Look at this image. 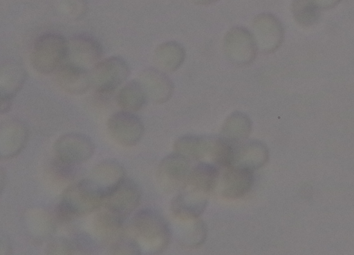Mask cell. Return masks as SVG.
I'll return each mask as SVG.
<instances>
[{
	"instance_id": "6da1fadb",
	"label": "cell",
	"mask_w": 354,
	"mask_h": 255,
	"mask_svg": "<svg viewBox=\"0 0 354 255\" xmlns=\"http://www.w3.org/2000/svg\"><path fill=\"white\" fill-rule=\"evenodd\" d=\"M131 227L142 254H160L170 243V227L164 216L155 209L143 208L138 211L132 218Z\"/></svg>"
},
{
	"instance_id": "7a4b0ae2",
	"label": "cell",
	"mask_w": 354,
	"mask_h": 255,
	"mask_svg": "<svg viewBox=\"0 0 354 255\" xmlns=\"http://www.w3.org/2000/svg\"><path fill=\"white\" fill-rule=\"evenodd\" d=\"M104 195L89 178L81 180L68 186L63 192L57 206V218L63 223L91 214L104 203Z\"/></svg>"
},
{
	"instance_id": "3957f363",
	"label": "cell",
	"mask_w": 354,
	"mask_h": 255,
	"mask_svg": "<svg viewBox=\"0 0 354 255\" xmlns=\"http://www.w3.org/2000/svg\"><path fill=\"white\" fill-rule=\"evenodd\" d=\"M68 39L55 32H46L37 37L30 51V64L38 73H55L66 62Z\"/></svg>"
},
{
	"instance_id": "277c9868",
	"label": "cell",
	"mask_w": 354,
	"mask_h": 255,
	"mask_svg": "<svg viewBox=\"0 0 354 255\" xmlns=\"http://www.w3.org/2000/svg\"><path fill=\"white\" fill-rule=\"evenodd\" d=\"M92 87L102 96H108L121 86L130 75L125 59L111 56L101 59L90 70Z\"/></svg>"
},
{
	"instance_id": "5b68a950",
	"label": "cell",
	"mask_w": 354,
	"mask_h": 255,
	"mask_svg": "<svg viewBox=\"0 0 354 255\" xmlns=\"http://www.w3.org/2000/svg\"><path fill=\"white\" fill-rule=\"evenodd\" d=\"M190 160L175 151L159 163L157 180L161 189L169 193L180 191L185 185L192 167Z\"/></svg>"
},
{
	"instance_id": "8992f818",
	"label": "cell",
	"mask_w": 354,
	"mask_h": 255,
	"mask_svg": "<svg viewBox=\"0 0 354 255\" xmlns=\"http://www.w3.org/2000/svg\"><path fill=\"white\" fill-rule=\"evenodd\" d=\"M223 48L228 59L241 66L252 63L258 50L253 34L241 26L233 27L226 33Z\"/></svg>"
},
{
	"instance_id": "52a82bcc",
	"label": "cell",
	"mask_w": 354,
	"mask_h": 255,
	"mask_svg": "<svg viewBox=\"0 0 354 255\" xmlns=\"http://www.w3.org/2000/svg\"><path fill=\"white\" fill-rule=\"evenodd\" d=\"M141 198L139 185L124 178L105 196L103 206L125 220L138 207Z\"/></svg>"
},
{
	"instance_id": "ba28073f",
	"label": "cell",
	"mask_w": 354,
	"mask_h": 255,
	"mask_svg": "<svg viewBox=\"0 0 354 255\" xmlns=\"http://www.w3.org/2000/svg\"><path fill=\"white\" fill-rule=\"evenodd\" d=\"M103 47L93 36L78 33L68 39L66 62L91 70L102 59Z\"/></svg>"
},
{
	"instance_id": "9c48e42d",
	"label": "cell",
	"mask_w": 354,
	"mask_h": 255,
	"mask_svg": "<svg viewBox=\"0 0 354 255\" xmlns=\"http://www.w3.org/2000/svg\"><path fill=\"white\" fill-rule=\"evenodd\" d=\"M107 129L116 142L125 147H131L139 142L145 131L141 119L133 112L124 110L109 117Z\"/></svg>"
},
{
	"instance_id": "30bf717a",
	"label": "cell",
	"mask_w": 354,
	"mask_h": 255,
	"mask_svg": "<svg viewBox=\"0 0 354 255\" xmlns=\"http://www.w3.org/2000/svg\"><path fill=\"white\" fill-rule=\"evenodd\" d=\"M55 157L73 164L89 160L95 151L92 140L80 133H68L57 138L54 143Z\"/></svg>"
},
{
	"instance_id": "8fae6325",
	"label": "cell",
	"mask_w": 354,
	"mask_h": 255,
	"mask_svg": "<svg viewBox=\"0 0 354 255\" xmlns=\"http://www.w3.org/2000/svg\"><path fill=\"white\" fill-rule=\"evenodd\" d=\"M253 35L258 49L272 53L279 48L283 39V28L277 17L270 13H261L252 22Z\"/></svg>"
},
{
	"instance_id": "7c38bea8",
	"label": "cell",
	"mask_w": 354,
	"mask_h": 255,
	"mask_svg": "<svg viewBox=\"0 0 354 255\" xmlns=\"http://www.w3.org/2000/svg\"><path fill=\"white\" fill-rule=\"evenodd\" d=\"M28 129L21 120L15 118L2 121L0 125V157L8 160L18 155L28 140Z\"/></svg>"
},
{
	"instance_id": "4fadbf2b",
	"label": "cell",
	"mask_w": 354,
	"mask_h": 255,
	"mask_svg": "<svg viewBox=\"0 0 354 255\" xmlns=\"http://www.w3.org/2000/svg\"><path fill=\"white\" fill-rule=\"evenodd\" d=\"M138 80L141 84L148 100L156 104L167 102L174 93V84L162 70L155 68L142 70Z\"/></svg>"
},
{
	"instance_id": "5bb4252c",
	"label": "cell",
	"mask_w": 354,
	"mask_h": 255,
	"mask_svg": "<svg viewBox=\"0 0 354 255\" xmlns=\"http://www.w3.org/2000/svg\"><path fill=\"white\" fill-rule=\"evenodd\" d=\"M207 205V194L184 187L173 198L171 210L179 220L198 218Z\"/></svg>"
},
{
	"instance_id": "9a60e30c",
	"label": "cell",
	"mask_w": 354,
	"mask_h": 255,
	"mask_svg": "<svg viewBox=\"0 0 354 255\" xmlns=\"http://www.w3.org/2000/svg\"><path fill=\"white\" fill-rule=\"evenodd\" d=\"M224 169L220 179L221 196L227 199H239L248 193L254 183V171L233 165Z\"/></svg>"
},
{
	"instance_id": "2e32d148",
	"label": "cell",
	"mask_w": 354,
	"mask_h": 255,
	"mask_svg": "<svg viewBox=\"0 0 354 255\" xmlns=\"http://www.w3.org/2000/svg\"><path fill=\"white\" fill-rule=\"evenodd\" d=\"M232 165L252 171L264 166L269 160V150L265 143L257 140H245L234 147Z\"/></svg>"
},
{
	"instance_id": "e0dca14e",
	"label": "cell",
	"mask_w": 354,
	"mask_h": 255,
	"mask_svg": "<svg viewBox=\"0 0 354 255\" xmlns=\"http://www.w3.org/2000/svg\"><path fill=\"white\" fill-rule=\"evenodd\" d=\"M55 79L61 88L72 95H82L92 87L90 70L68 62L55 72Z\"/></svg>"
},
{
	"instance_id": "ac0fdd59",
	"label": "cell",
	"mask_w": 354,
	"mask_h": 255,
	"mask_svg": "<svg viewBox=\"0 0 354 255\" xmlns=\"http://www.w3.org/2000/svg\"><path fill=\"white\" fill-rule=\"evenodd\" d=\"M215 136L186 135L174 143L175 151L189 160L211 163Z\"/></svg>"
},
{
	"instance_id": "d6986e66",
	"label": "cell",
	"mask_w": 354,
	"mask_h": 255,
	"mask_svg": "<svg viewBox=\"0 0 354 255\" xmlns=\"http://www.w3.org/2000/svg\"><path fill=\"white\" fill-rule=\"evenodd\" d=\"M122 164L113 159L104 160L96 164L88 178L105 196L125 177Z\"/></svg>"
},
{
	"instance_id": "ffe728a7",
	"label": "cell",
	"mask_w": 354,
	"mask_h": 255,
	"mask_svg": "<svg viewBox=\"0 0 354 255\" xmlns=\"http://www.w3.org/2000/svg\"><path fill=\"white\" fill-rule=\"evenodd\" d=\"M27 78L23 65L15 60L4 61L0 67V97L14 99Z\"/></svg>"
},
{
	"instance_id": "44dd1931",
	"label": "cell",
	"mask_w": 354,
	"mask_h": 255,
	"mask_svg": "<svg viewBox=\"0 0 354 255\" xmlns=\"http://www.w3.org/2000/svg\"><path fill=\"white\" fill-rule=\"evenodd\" d=\"M23 220L28 235L37 241L50 237L55 231L53 217L42 209L32 208L27 210Z\"/></svg>"
},
{
	"instance_id": "7402d4cb",
	"label": "cell",
	"mask_w": 354,
	"mask_h": 255,
	"mask_svg": "<svg viewBox=\"0 0 354 255\" xmlns=\"http://www.w3.org/2000/svg\"><path fill=\"white\" fill-rule=\"evenodd\" d=\"M218 181V167L209 162H200L192 168L184 187L208 194L216 187Z\"/></svg>"
},
{
	"instance_id": "603a6c76",
	"label": "cell",
	"mask_w": 354,
	"mask_h": 255,
	"mask_svg": "<svg viewBox=\"0 0 354 255\" xmlns=\"http://www.w3.org/2000/svg\"><path fill=\"white\" fill-rule=\"evenodd\" d=\"M124 218L104 208L95 215L93 230L102 241L111 245L124 234Z\"/></svg>"
},
{
	"instance_id": "cb8c5ba5",
	"label": "cell",
	"mask_w": 354,
	"mask_h": 255,
	"mask_svg": "<svg viewBox=\"0 0 354 255\" xmlns=\"http://www.w3.org/2000/svg\"><path fill=\"white\" fill-rule=\"evenodd\" d=\"M251 131L252 121L249 116L243 112L234 111L225 120L221 136L236 144L246 140Z\"/></svg>"
},
{
	"instance_id": "d4e9b609",
	"label": "cell",
	"mask_w": 354,
	"mask_h": 255,
	"mask_svg": "<svg viewBox=\"0 0 354 255\" xmlns=\"http://www.w3.org/2000/svg\"><path fill=\"white\" fill-rule=\"evenodd\" d=\"M185 59L184 47L174 41L160 44L154 52L155 62L160 68L167 72H173L179 68Z\"/></svg>"
},
{
	"instance_id": "484cf974",
	"label": "cell",
	"mask_w": 354,
	"mask_h": 255,
	"mask_svg": "<svg viewBox=\"0 0 354 255\" xmlns=\"http://www.w3.org/2000/svg\"><path fill=\"white\" fill-rule=\"evenodd\" d=\"M148 98L138 80H131L126 83L117 93L118 106L124 111L136 112L140 110Z\"/></svg>"
},
{
	"instance_id": "4316f807",
	"label": "cell",
	"mask_w": 354,
	"mask_h": 255,
	"mask_svg": "<svg viewBox=\"0 0 354 255\" xmlns=\"http://www.w3.org/2000/svg\"><path fill=\"white\" fill-rule=\"evenodd\" d=\"M185 222L180 232L179 242L188 247H196L203 243L207 236V228L203 220L197 218L183 220Z\"/></svg>"
},
{
	"instance_id": "83f0119b",
	"label": "cell",
	"mask_w": 354,
	"mask_h": 255,
	"mask_svg": "<svg viewBox=\"0 0 354 255\" xmlns=\"http://www.w3.org/2000/svg\"><path fill=\"white\" fill-rule=\"evenodd\" d=\"M53 10L68 21L82 19L88 10L87 0H50Z\"/></svg>"
},
{
	"instance_id": "f1b7e54d",
	"label": "cell",
	"mask_w": 354,
	"mask_h": 255,
	"mask_svg": "<svg viewBox=\"0 0 354 255\" xmlns=\"http://www.w3.org/2000/svg\"><path fill=\"white\" fill-rule=\"evenodd\" d=\"M319 10L313 0H292L293 17L302 26L314 24L319 19Z\"/></svg>"
},
{
	"instance_id": "f546056e",
	"label": "cell",
	"mask_w": 354,
	"mask_h": 255,
	"mask_svg": "<svg viewBox=\"0 0 354 255\" xmlns=\"http://www.w3.org/2000/svg\"><path fill=\"white\" fill-rule=\"evenodd\" d=\"M109 252L113 254H141V249L133 237L122 235L110 245Z\"/></svg>"
},
{
	"instance_id": "4dcf8cb0",
	"label": "cell",
	"mask_w": 354,
	"mask_h": 255,
	"mask_svg": "<svg viewBox=\"0 0 354 255\" xmlns=\"http://www.w3.org/2000/svg\"><path fill=\"white\" fill-rule=\"evenodd\" d=\"M46 253L48 254H74L75 252L71 239L57 237L48 244Z\"/></svg>"
},
{
	"instance_id": "1f68e13d",
	"label": "cell",
	"mask_w": 354,
	"mask_h": 255,
	"mask_svg": "<svg viewBox=\"0 0 354 255\" xmlns=\"http://www.w3.org/2000/svg\"><path fill=\"white\" fill-rule=\"evenodd\" d=\"M76 166V164L66 162L55 157L52 162L51 169L55 176L61 180H71L75 176Z\"/></svg>"
},
{
	"instance_id": "d6a6232c",
	"label": "cell",
	"mask_w": 354,
	"mask_h": 255,
	"mask_svg": "<svg viewBox=\"0 0 354 255\" xmlns=\"http://www.w3.org/2000/svg\"><path fill=\"white\" fill-rule=\"evenodd\" d=\"M342 0H313L319 10H328L336 6Z\"/></svg>"
},
{
	"instance_id": "836d02e7",
	"label": "cell",
	"mask_w": 354,
	"mask_h": 255,
	"mask_svg": "<svg viewBox=\"0 0 354 255\" xmlns=\"http://www.w3.org/2000/svg\"><path fill=\"white\" fill-rule=\"evenodd\" d=\"M12 253V245L9 238L4 234L1 235L0 254H10Z\"/></svg>"
},
{
	"instance_id": "e575fe53",
	"label": "cell",
	"mask_w": 354,
	"mask_h": 255,
	"mask_svg": "<svg viewBox=\"0 0 354 255\" xmlns=\"http://www.w3.org/2000/svg\"><path fill=\"white\" fill-rule=\"evenodd\" d=\"M1 106L0 111L1 114H6L8 113L12 105L13 99L10 97H0Z\"/></svg>"
},
{
	"instance_id": "d590c367",
	"label": "cell",
	"mask_w": 354,
	"mask_h": 255,
	"mask_svg": "<svg viewBox=\"0 0 354 255\" xmlns=\"http://www.w3.org/2000/svg\"><path fill=\"white\" fill-rule=\"evenodd\" d=\"M0 182H1V192L2 193L4 187L6 185V173L5 172L3 167L1 168V174H0Z\"/></svg>"
},
{
	"instance_id": "8d00e7d4",
	"label": "cell",
	"mask_w": 354,
	"mask_h": 255,
	"mask_svg": "<svg viewBox=\"0 0 354 255\" xmlns=\"http://www.w3.org/2000/svg\"><path fill=\"white\" fill-rule=\"evenodd\" d=\"M193 3L198 5H208L212 3L217 0H191Z\"/></svg>"
}]
</instances>
